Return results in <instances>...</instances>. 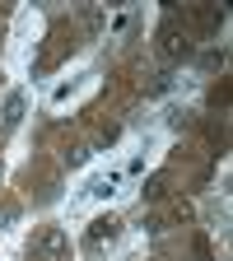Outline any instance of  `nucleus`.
<instances>
[{
  "label": "nucleus",
  "mask_w": 233,
  "mask_h": 261,
  "mask_svg": "<svg viewBox=\"0 0 233 261\" xmlns=\"http://www.w3.org/2000/svg\"><path fill=\"white\" fill-rule=\"evenodd\" d=\"M23 117V93H10V103H5V126H14Z\"/></svg>",
  "instance_id": "nucleus-1"
}]
</instances>
